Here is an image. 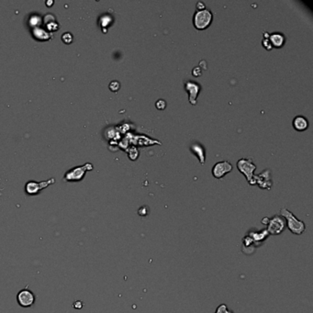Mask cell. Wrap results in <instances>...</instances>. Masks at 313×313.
I'll list each match as a JSON object with an SVG mask.
<instances>
[{
	"instance_id": "obj_1",
	"label": "cell",
	"mask_w": 313,
	"mask_h": 313,
	"mask_svg": "<svg viewBox=\"0 0 313 313\" xmlns=\"http://www.w3.org/2000/svg\"><path fill=\"white\" fill-rule=\"evenodd\" d=\"M280 214L282 215V217H284L286 220L287 222V228L289 229V231L291 232H293L294 234H297L300 235L302 234L305 230V224L302 220H298L291 211H289L287 209L283 208L280 210Z\"/></svg>"
},
{
	"instance_id": "obj_2",
	"label": "cell",
	"mask_w": 313,
	"mask_h": 313,
	"mask_svg": "<svg viewBox=\"0 0 313 313\" xmlns=\"http://www.w3.org/2000/svg\"><path fill=\"white\" fill-rule=\"evenodd\" d=\"M193 21L194 26L198 30H205L210 25L212 21V13L208 9L197 10L194 15Z\"/></svg>"
},
{
	"instance_id": "obj_3",
	"label": "cell",
	"mask_w": 313,
	"mask_h": 313,
	"mask_svg": "<svg viewBox=\"0 0 313 313\" xmlns=\"http://www.w3.org/2000/svg\"><path fill=\"white\" fill-rule=\"evenodd\" d=\"M237 167L240 172H242L250 185H254L253 181V172L256 169V166L249 158H242L237 162Z\"/></svg>"
},
{
	"instance_id": "obj_4",
	"label": "cell",
	"mask_w": 313,
	"mask_h": 313,
	"mask_svg": "<svg viewBox=\"0 0 313 313\" xmlns=\"http://www.w3.org/2000/svg\"><path fill=\"white\" fill-rule=\"evenodd\" d=\"M267 225H268L267 231L269 234L278 235L285 229V220L280 216H274L271 219L268 218Z\"/></svg>"
},
{
	"instance_id": "obj_5",
	"label": "cell",
	"mask_w": 313,
	"mask_h": 313,
	"mask_svg": "<svg viewBox=\"0 0 313 313\" xmlns=\"http://www.w3.org/2000/svg\"><path fill=\"white\" fill-rule=\"evenodd\" d=\"M92 168L93 166L91 164H86L83 166L74 168L66 173L64 177V181H80L84 177L86 172L87 170H92Z\"/></svg>"
},
{
	"instance_id": "obj_6",
	"label": "cell",
	"mask_w": 313,
	"mask_h": 313,
	"mask_svg": "<svg viewBox=\"0 0 313 313\" xmlns=\"http://www.w3.org/2000/svg\"><path fill=\"white\" fill-rule=\"evenodd\" d=\"M253 181H254V185L257 184L259 187L264 188V189H270L273 182H272L269 169H265L260 174L253 176Z\"/></svg>"
},
{
	"instance_id": "obj_7",
	"label": "cell",
	"mask_w": 313,
	"mask_h": 313,
	"mask_svg": "<svg viewBox=\"0 0 313 313\" xmlns=\"http://www.w3.org/2000/svg\"><path fill=\"white\" fill-rule=\"evenodd\" d=\"M17 301H18L20 306H21L23 308H29L34 304L35 296L31 290H29L27 288L22 289L18 293Z\"/></svg>"
},
{
	"instance_id": "obj_8",
	"label": "cell",
	"mask_w": 313,
	"mask_h": 313,
	"mask_svg": "<svg viewBox=\"0 0 313 313\" xmlns=\"http://www.w3.org/2000/svg\"><path fill=\"white\" fill-rule=\"evenodd\" d=\"M185 88L187 91L189 95V102L192 105L197 104V97L198 96V93L200 92L201 86L198 83L194 82L192 80H186L184 81Z\"/></svg>"
},
{
	"instance_id": "obj_9",
	"label": "cell",
	"mask_w": 313,
	"mask_h": 313,
	"mask_svg": "<svg viewBox=\"0 0 313 313\" xmlns=\"http://www.w3.org/2000/svg\"><path fill=\"white\" fill-rule=\"evenodd\" d=\"M232 170V165L228 161L217 163L212 168V175L216 178H221Z\"/></svg>"
},
{
	"instance_id": "obj_10",
	"label": "cell",
	"mask_w": 313,
	"mask_h": 313,
	"mask_svg": "<svg viewBox=\"0 0 313 313\" xmlns=\"http://www.w3.org/2000/svg\"><path fill=\"white\" fill-rule=\"evenodd\" d=\"M54 182V179H51L49 181H46V182H42V183H36V182H29L27 185H26V192L29 194V195H36L39 193L40 190L45 188L48 185H50L51 183H53Z\"/></svg>"
},
{
	"instance_id": "obj_11",
	"label": "cell",
	"mask_w": 313,
	"mask_h": 313,
	"mask_svg": "<svg viewBox=\"0 0 313 313\" xmlns=\"http://www.w3.org/2000/svg\"><path fill=\"white\" fill-rule=\"evenodd\" d=\"M190 150L198 156V159H199V162L201 164H204L205 163V158H206V156H205V150H204V147L198 143V142H195L191 145L190 147Z\"/></svg>"
},
{
	"instance_id": "obj_12",
	"label": "cell",
	"mask_w": 313,
	"mask_h": 313,
	"mask_svg": "<svg viewBox=\"0 0 313 313\" xmlns=\"http://www.w3.org/2000/svg\"><path fill=\"white\" fill-rule=\"evenodd\" d=\"M293 126L297 130H304L308 127V121L303 116H297L293 119Z\"/></svg>"
},
{
	"instance_id": "obj_13",
	"label": "cell",
	"mask_w": 313,
	"mask_h": 313,
	"mask_svg": "<svg viewBox=\"0 0 313 313\" xmlns=\"http://www.w3.org/2000/svg\"><path fill=\"white\" fill-rule=\"evenodd\" d=\"M269 41L272 44V46H275V47H281L284 42H285V36L281 33H273L271 35H269Z\"/></svg>"
},
{
	"instance_id": "obj_14",
	"label": "cell",
	"mask_w": 313,
	"mask_h": 313,
	"mask_svg": "<svg viewBox=\"0 0 313 313\" xmlns=\"http://www.w3.org/2000/svg\"><path fill=\"white\" fill-rule=\"evenodd\" d=\"M215 313H233V311H231L228 309V307L227 305L225 304H221L216 310Z\"/></svg>"
},
{
	"instance_id": "obj_15",
	"label": "cell",
	"mask_w": 313,
	"mask_h": 313,
	"mask_svg": "<svg viewBox=\"0 0 313 313\" xmlns=\"http://www.w3.org/2000/svg\"><path fill=\"white\" fill-rule=\"evenodd\" d=\"M166 107V102L164 99H159L156 101V107L160 110H164Z\"/></svg>"
},
{
	"instance_id": "obj_16",
	"label": "cell",
	"mask_w": 313,
	"mask_h": 313,
	"mask_svg": "<svg viewBox=\"0 0 313 313\" xmlns=\"http://www.w3.org/2000/svg\"><path fill=\"white\" fill-rule=\"evenodd\" d=\"M109 87L112 91H118V88H119V83L118 81H113L110 83L109 85Z\"/></svg>"
},
{
	"instance_id": "obj_17",
	"label": "cell",
	"mask_w": 313,
	"mask_h": 313,
	"mask_svg": "<svg viewBox=\"0 0 313 313\" xmlns=\"http://www.w3.org/2000/svg\"><path fill=\"white\" fill-rule=\"evenodd\" d=\"M193 75L195 76H199L201 75V70L199 69V67H197V68L193 69Z\"/></svg>"
}]
</instances>
